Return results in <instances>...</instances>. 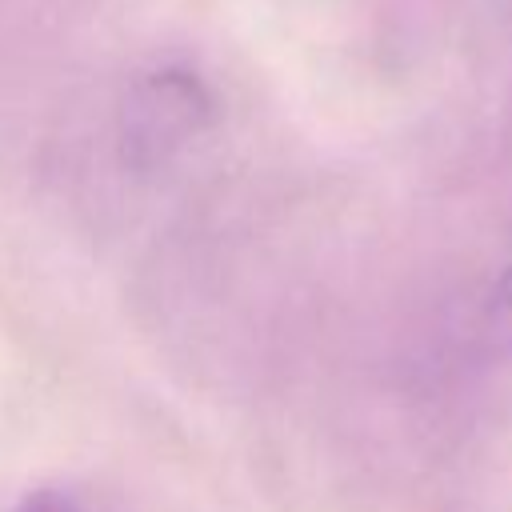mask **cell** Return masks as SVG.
I'll return each mask as SVG.
<instances>
[{
    "label": "cell",
    "instance_id": "3957f363",
    "mask_svg": "<svg viewBox=\"0 0 512 512\" xmlns=\"http://www.w3.org/2000/svg\"><path fill=\"white\" fill-rule=\"evenodd\" d=\"M8 512H108V508L84 488H36Z\"/></svg>",
    "mask_w": 512,
    "mask_h": 512
},
{
    "label": "cell",
    "instance_id": "7a4b0ae2",
    "mask_svg": "<svg viewBox=\"0 0 512 512\" xmlns=\"http://www.w3.org/2000/svg\"><path fill=\"white\" fill-rule=\"evenodd\" d=\"M480 328H484V340L492 352L512 356V264L488 288V300L480 308Z\"/></svg>",
    "mask_w": 512,
    "mask_h": 512
},
{
    "label": "cell",
    "instance_id": "6da1fadb",
    "mask_svg": "<svg viewBox=\"0 0 512 512\" xmlns=\"http://www.w3.org/2000/svg\"><path fill=\"white\" fill-rule=\"evenodd\" d=\"M216 116L208 84L188 68L144 72L120 100L116 140L120 156L136 172H156L176 160Z\"/></svg>",
    "mask_w": 512,
    "mask_h": 512
}]
</instances>
